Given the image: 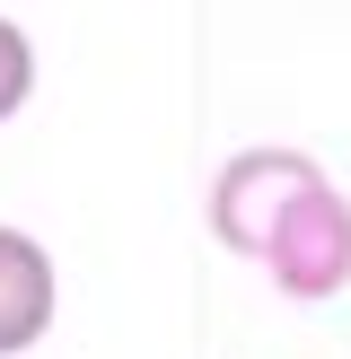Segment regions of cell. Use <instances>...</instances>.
<instances>
[{
	"instance_id": "6da1fadb",
	"label": "cell",
	"mask_w": 351,
	"mask_h": 359,
	"mask_svg": "<svg viewBox=\"0 0 351 359\" xmlns=\"http://www.w3.org/2000/svg\"><path fill=\"white\" fill-rule=\"evenodd\" d=\"M316 184H325V167H316L307 149H237L220 175H211V237H220L228 255L263 263L272 228L290 219Z\"/></svg>"
},
{
	"instance_id": "7a4b0ae2",
	"label": "cell",
	"mask_w": 351,
	"mask_h": 359,
	"mask_svg": "<svg viewBox=\"0 0 351 359\" xmlns=\"http://www.w3.org/2000/svg\"><path fill=\"white\" fill-rule=\"evenodd\" d=\"M263 272H272L281 298H298V307H316V298H343L351 290V202L333 184H316L307 202L290 210V219L272 228V245H263Z\"/></svg>"
},
{
	"instance_id": "3957f363",
	"label": "cell",
	"mask_w": 351,
	"mask_h": 359,
	"mask_svg": "<svg viewBox=\"0 0 351 359\" xmlns=\"http://www.w3.org/2000/svg\"><path fill=\"white\" fill-rule=\"evenodd\" d=\"M62 307V280H53V255L27 237V228H0V359L35 351Z\"/></svg>"
},
{
	"instance_id": "277c9868",
	"label": "cell",
	"mask_w": 351,
	"mask_h": 359,
	"mask_svg": "<svg viewBox=\"0 0 351 359\" xmlns=\"http://www.w3.org/2000/svg\"><path fill=\"white\" fill-rule=\"evenodd\" d=\"M27 97H35V44H27L18 18H0V123H9Z\"/></svg>"
}]
</instances>
